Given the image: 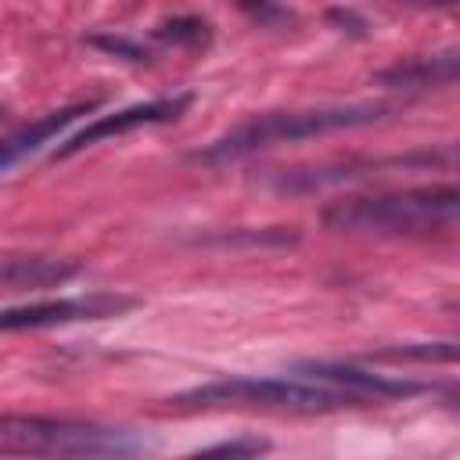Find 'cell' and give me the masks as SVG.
Returning <instances> with one entry per match:
<instances>
[{"mask_svg": "<svg viewBox=\"0 0 460 460\" xmlns=\"http://www.w3.org/2000/svg\"><path fill=\"white\" fill-rule=\"evenodd\" d=\"M456 212H460V194L456 187L442 183V187L341 198L323 208V223L331 230H349V234L428 237V234H449L456 226Z\"/></svg>", "mask_w": 460, "mask_h": 460, "instance_id": "cell-1", "label": "cell"}, {"mask_svg": "<svg viewBox=\"0 0 460 460\" xmlns=\"http://www.w3.org/2000/svg\"><path fill=\"white\" fill-rule=\"evenodd\" d=\"M392 104L385 101H363V104H334V108H295V111H262L244 122H237L230 133L212 140L205 151L194 158L205 165H223L234 158H244L252 151L273 147V144H291V140H309L338 129H356L385 119Z\"/></svg>", "mask_w": 460, "mask_h": 460, "instance_id": "cell-2", "label": "cell"}, {"mask_svg": "<svg viewBox=\"0 0 460 460\" xmlns=\"http://www.w3.org/2000/svg\"><path fill=\"white\" fill-rule=\"evenodd\" d=\"M144 442L126 428L68 417H0V456H129Z\"/></svg>", "mask_w": 460, "mask_h": 460, "instance_id": "cell-3", "label": "cell"}, {"mask_svg": "<svg viewBox=\"0 0 460 460\" xmlns=\"http://www.w3.org/2000/svg\"><path fill=\"white\" fill-rule=\"evenodd\" d=\"M359 402V395L345 388H320L291 377H226L169 399L180 410H212V406H237V410H288V413H327Z\"/></svg>", "mask_w": 460, "mask_h": 460, "instance_id": "cell-4", "label": "cell"}, {"mask_svg": "<svg viewBox=\"0 0 460 460\" xmlns=\"http://www.w3.org/2000/svg\"><path fill=\"white\" fill-rule=\"evenodd\" d=\"M140 302L133 295H115V291H93L79 298H50V302H25L0 309V331H29V327H58V323H75V320H108L137 309Z\"/></svg>", "mask_w": 460, "mask_h": 460, "instance_id": "cell-5", "label": "cell"}, {"mask_svg": "<svg viewBox=\"0 0 460 460\" xmlns=\"http://www.w3.org/2000/svg\"><path fill=\"white\" fill-rule=\"evenodd\" d=\"M190 93H176V97H158V101H144V104H129V108H119L111 115H97L90 126H83L75 137H68L58 151H54V162L58 158H68L97 140H108V137H119V133H129V129H140V126H158V122H176L187 108H190Z\"/></svg>", "mask_w": 460, "mask_h": 460, "instance_id": "cell-6", "label": "cell"}, {"mask_svg": "<svg viewBox=\"0 0 460 460\" xmlns=\"http://www.w3.org/2000/svg\"><path fill=\"white\" fill-rule=\"evenodd\" d=\"M295 374L302 377H320L327 385H341L345 392L359 395V399H392V395H417L424 392V385L417 381H402V377H388V374H370V370H359L352 363H298Z\"/></svg>", "mask_w": 460, "mask_h": 460, "instance_id": "cell-7", "label": "cell"}, {"mask_svg": "<svg viewBox=\"0 0 460 460\" xmlns=\"http://www.w3.org/2000/svg\"><path fill=\"white\" fill-rule=\"evenodd\" d=\"M97 108V101H79V104H65V108H58V111H47L43 119H32V122H25V126H18L14 133H7V137H0V172H7L18 158H25V155H32L36 147H43V144H50V137H58L65 126H72L75 119H83V115H90Z\"/></svg>", "mask_w": 460, "mask_h": 460, "instance_id": "cell-8", "label": "cell"}, {"mask_svg": "<svg viewBox=\"0 0 460 460\" xmlns=\"http://www.w3.org/2000/svg\"><path fill=\"white\" fill-rule=\"evenodd\" d=\"M75 262L43 259V255H0V288L11 291H32V288H54L75 277Z\"/></svg>", "mask_w": 460, "mask_h": 460, "instance_id": "cell-9", "label": "cell"}, {"mask_svg": "<svg viewBox=\"0 0 460 460\" xmlns=\"http://www.w3.org/2000/svg\"><path fill=\"white\" fill-rule=\"evenodd\" d=\"M377 79H381V83H388V86H410V90L438 86V83H453V79H456V54H442V58H417V61H406V65L385 68Z\"/></svg>", "mask_w": 460, "mask_h": 460, "instance_id": "cell-10", "label": "cell"}, {"mask_svg": "<svg viewBox=\"0 0 460 460\" xmlns=\"http://www.w3.org/2000/svg\"><path fill=\"white\" fill-rule=\"evenodd\" d=\"M155 36L165 40V43L198 50V47H208L212 29H208V22H201V18H169V22H162V25L155 29Z\"/></svg>", "mask_w": 460, "mask_h": 460, "instance_id": "cell-11", "label": "cell"}, {"mask_svg": "<svg viewBox=\"0 0 460 460\" xmlns=\"http://www.w3.org/2000/svg\"><path fill=\"white\" fill-rule=\"evenodd\" d=\"M90 47H101V50H108V54H115V58H126V61H137V65L151 61V54H147L140 43L126 40V36H90Z\"/></svg>", "mask_w": 460, "mask_h": 460, "instance_id": "cell-12", "label": "cell"}, {"mask_svg": "<svg viewBox=\"0 0 460 460\" xmlns=\"http://www.w3.org/2000/svg\"><path fill=\"white\" fill-rule=\"evenodd\" d=\"M266 449H270V442H262V438H230V442L205 446V453H226V456H255Z\"/></svg>", "mask_w": 460, "mask_h": 460, "instance_id": "cell-13", "label": "cell"}, {"mask_svg": "<svg viewBox=\"0 0 460 460\" xmlns=\"http://www.w3.org/2000/svg\"><path fill=\"white\" fill-rule=\"evenodd\" d=\"M237 4H244L252 11H270V0H237Z\"/></svg>", "mask_w": 460, "mask_h": 460, "instance_id": "cell-14", "label": "cell"}, {"mask_svg": "<svg viewBox=\"0 0 460 460\" xmlns=\"http://www.w3.org/2000/svg\"><path fill=\"white\" fill-rule=\"evenodd\" d=\"M417 4H446V0H417Z\"/></svg>", "mask_w": 460, "mask_h": 460, "instance_id": "cell-15", "label": "cell"}, {"mask_svg": "<svg viewBox=\"0 0 460 460\" xmlns=\"http://www.w3.org/2000/svg\"><path fill=\"white\" fill-rule=\"evenodd\" d=\"M0 119H4V108H0Z\"/></svg>", "mask_w": 460, "mask_h": 460, "instance_id": "cell-16", "label": "cell"}]
</instances>
